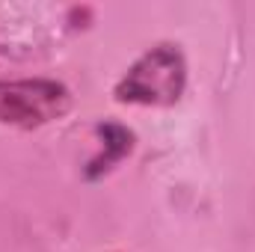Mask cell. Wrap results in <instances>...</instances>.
<instances>
[{"instance_id":"cell-2","label":"cell","mask_w":255,"mask_h":252,"mask_svg":"<svg viewBox=\"0 0 255 252\" xmlns=\"http://www.w3.org/2000/svg\"><path fill=\"white\" fill-rule=\"evenodd\" d=\"M71 110L68 86L51 77L0 80V125L21 130L51 125Z\"/></svg>"},{"instance_id":"cell-3","label":"cell","mask_w":255,"mask_h":252,"mask_svg":"<svg viewBox=\"0 0 255 252\" xmlns=\"http://www.w3.org/2000/svg\"><path fill=\"white\" fill-rule=\"evenodd\" d=\"M95 133L101 139V148H98V154L86 166V178L89 181L107 175L119 160H125L128 154L133 151V130L125 125H119V122H110V119L107 122H98L95 125Z\"/></svg>"},{"instance_id":"cell-1","label":"cell","mask_w":255,"mask_h":252,"mask_svg":"<svg viewBox=\"0 0 255 252\" xmlns=\"http://www.w3.org/2000/svg\"><path fill=\"white\" fill-rule=\"evenodd\" d=\"M187 89V60L184 51L172 42H160L148 48L113 86V98L119 104L142 107H172L181 101Z\"/></svg>"}]
</instances>
